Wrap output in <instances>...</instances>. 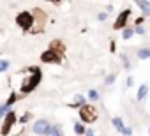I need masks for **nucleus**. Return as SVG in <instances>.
Here are the masks:
<instances>
[{
  "mask_svg": "<svg viewBox=\"0 0 150 136\" xmlns=\"http://www.w3.org/2000/svg\"><path fill=\"white\" fill-rule=\"evenodd\" d=\"M25 73H27V76L21 80V85H20V92H21L23 96L34 92V90L37 89V85L41 83V80H42V71L39 69L37 65L27 67Z\"/></svg>",
  "mask_w": 150,
  "mask_h": 136,
  "instance_id": "obj_1",
  "label": "nucleus"
},
{
  "mask_svg": "<svg viewBox=\"0 0 150 136\" xmlns=\"http://www.w3.org/2000/svg\"><path fill=\"white\" fill-rule=\"evenodd\" d=\"M64 51H65L64 44H62L60 41H53V42H51V46H50L48 50H44V51H42L41 60H42L44 64H62Z\"/></svg>",
  "mask_w": 150,
  "mask_h": 136,
  "instance_id": "obj_2",
  "label": "nucleus"
},
{
  "mask_svg": "<svg viewBox=\"0 0 150 136\" xmlns=\"http://www.w3.org/2000/svg\"><path fill=\"white\" fill-rule=\"evenodd\" d=\"M97 117H99V111H97L96 106L85 104V106L80 108V120H81V124H94L97 120Z\"/></svg>",
  "mask_w": 150,
  "mask_h": 136,
  "instance_id": "obj_3",
  "label": "nucleus"
},
{
  "mask_svg": "<svg viewBox=\"0 0 150 136\" xmlns=\"http://www.w3.org/2000/svg\"><path fill=\"white\" fill-rule=\"evenodd\" d=\"M14 21H16V25H18L21 30H25V32H32V27H34V16H32V13H28V11H21L20 14H16Z\"/></svg>",
  "mask_w": 150,
  "mask_h": 136,
  "instance_id": "obj_4",
  "label": "nucleus"
},
{
  "mask_svg": "<svg viewBox=\"0 0 150 136\" xmlns=\"http://www.w3.org/2000/svg\"><path fill=\"white\" fill-rule=\"evenodd\" d=\"M16 120H18L16 113H14L13 110H9V111L6 113L4 120H2V129H0V134H2V136H9V132H11V129L14 127Z\"/></svg>",
  "mask_w": 150,
  "mask_h": 136,
  "instance_id": "obj_5",
  "label": "nucleus"
},
{
  "mask_svg": "<svg viewBox=\"0 0 150 136\" xmlns=\"http://www.w3.org/2000/svg\"><path fill=\"white\" fill-rule=\"evenodd\" d=\"M34 16V27H32V34H39L44 30V23H46V13L41 9H34L32 11Z\"/></svg>",
  "mask_w": 150,
  "mask_h": 136,
  "instance_id": "obj_6",
  "label": "nucleus"
},
{
  "mask_svg": "<svg viewBox=\"0 0 150 136\" xmlns=\"http://www.w3.org/2000/svg\"><path fill=\"white\" fill-rule=\"evenodd\" d=\"M129 16H131V9H124V11L117 16V20L113 21V28H115V30H124V28L127 27Z\"/></svg>",
  "mask_w": 150,
  "mask_h": 136,
  "instance_id": "obj_7",
  "label": "nucleus"
},
{
  "mask_svg": "<svg viewBox=\"0 0 150 136\" xmlns=\"http://www.w3.org/2000/svg\"><path fill=\"white\" fill-rule=\"evenodd\" d=\"M34 132L39 134V136H46V134H50V132H51V125H50V122L44 120V118H39V120L34 124Z\"/></svg>",
  "mask_w": 150,
  "mask_h": 136,
  "instance_id": "obj_8",
  "label": "nucleus"
},
{
  "mask_svg": "<svg viewBox=\"0 0 150 136\" xmlns=\"http://www.w3.org/2000/svg\"><path fill=\"white\" fill-rule=\"evenodd\" d=\"M85 104H87V97L81 96V94H76V96H74V101L69 103L71 108H81V106H85Z\"/></svg>",
  "mask_w": 150,
  "mask_h": 136,
  "instance_id": "obj_9",
  "label": "nucleus"
},
{
  "mask_svg": "<svg viewBox=\"0 0 150 136\" xmlns=\"http://www.w3.org/2000/svg\"><path fill=\"white\" fill-rule=\"evenodd\" d=\"M136 6L139 7V11L143 13V16H150V2H148V0H138Z\"/></svg>",
  "mask_w": 150,
  "mask_h": 136,
  "instance_id": "obj_10",
  "label": "nucleus"
},
{
  "mask_svg": "<svg viewBox=\"0 0 150 136\" xmlns=\"http://www.w3.org/2000/svg\"><path fill=\"white\" fill-rule=\"evenodd\" d=\"M111 124L115 125V129H117V131H118L120 134H124V131H125V124H124V120H122L120 117H113Z\"/></svg>",
  "mask_w": 150,
  "mask_h": 136,
  "instance_id": "obj_11",
  "label": "nucleus"
},
{
  "mask_svg": "<svg viewBox=\"0 0 150 136\" xmlns=\"http://www.w3.org/2000/svg\"><path fill=\"white\" fill-rule=\"evenodd\" d=\"M146 94H148V85H146V83H143V85L138 89V94H136L138 101H143V99L146 97Z\"/></svg>",
  "mask_w": 150,
  "mask_h": 136,
  "instance_id": "obj_12",
  "label": "nucleus"
},
{
  "mask_svg": "<svg viewBox=\"0 0 150 136\" xmlns=\"http://www.w3.org/2000/svg\"><path fill=\"white\" fill-rule=\"evenodd\" d=\"M136 55L139 60H146V58H150V48H141V50H138Z\"/></svg>",
  "mask_w": 150,
  "mask_h": 136,
  "instance_id": "obj_13",
  "label": "nucleus"
},
{
  "mask_svg": "<svg viewBox=\"0 0 150 136\" xmlns=\"http://www.w3.org/2000/svg\"><path fill=\"white\" fill-rule=\"evenodd\" d=\"M132 35H134V28H131V27H125V28L122 30V39H125V41H127V39H131Z\"/></svg>",
  "mask_w": 150,
  "mask_h": 136,
  "instance_id": "obj_14",
  "label": "nucleus"
},
{
  "mask_svg": "<svg viewBox=\"0 0 150 136\" xmlns=\"http://www.w3.org/2000/svg\"><path fill=\"white\" fill-rule=\"evenodd\" d=\"M85 125L81 124V122H76V124H74V132H76L78 136H81V134H85Z\"/></svg>",
  "mask_w": 150,
  "mask_h": 136,
  "instance_id": "obj_15",
  "label": "nucleus"
},
{
  "mask_svg": "<svg viewBox=\"0 0 150 136\" xmlns=\"http://www.w3.org/2000/svg\"><path fill=\"white\" fill-rule=\"evenodd\" d=\"M16 101H18V94H16V92H13V94L9 96V99H7V103H6V106H7V108H11V106H13V104H14Z\"/></svg>",
  "mask_w": 150,
  "mask_h": 136,
  "instance_id": "obj_16",
  "label": "nucleus"
},
{
  "mask_svg": "<svg viewBox=\"0 0 150 136\" xmlns=\"http://www.w3.org/2000/svg\"><path fill=\"white\" fill-rule=\"evenodd\" d=\"M88 99H90V101H99V92H97L96 89H90V90H88Z\"/></svg>",
  "mask_w": 150,
  "mask_h": 136,
  "instance_id": "obj_17",
  "label": "nucleus"
},
{
  "mask_svg": "<svg viewBox=\"0 0 150 136\" xmlns=\"http://www.w3.org/2000/svg\"><path fill=\"white\" fill-rule=\"evenodd\" d=\"M50 134L51 136H64V132H62V129L58 125H51V132Z\"/></svg>",
  "mask_w": 150,
  "mask_h": 136,
  "instance_id": "obj_18",
  "label": "nucleus"
},
{
  "mask_svg": "<svg viewBox=\"0 0 150 136\" xmlns=\"http://www.w3.org/2000/svg\"><path fill=\"white\" fill-rule=\"evenodd\" d=\"M7 69H9V60L2 58V60H0V73H6Z\"/></svg>",
  "mask_w": 150,
  "mask_h": 136,
  "instance_id": "obj_19",
  "label": "nucleus"
},
{
  "mask_svg": "<svg viewBox=\"0 0 150 136\" xmlns=\"http://www.w3.org/2000/svg\"><path fill=\"white\" fill-rule=\"evenodd\" d=\"M115 80H117V74L113 73V74H108V76L104 78V83H106V85H113V83H115Z\"/></svg>",
  "mask_w": 150,
  "mask_h": 136,
  "instance_id": "obj_20",
  "label": "nucleus"
},
{
  "mask_svg": "<svg viewBox=\"0 0 150 136\" xmlns=\"http://www.w3.org/2000/svg\"><path fill=\"white\" fill-rule=\"evenodd\" d=\"M120 60H122V64H124V69H131V60H129L125 55H120Z\"/></svg>",
  "mask_w": 150,
  "mask_h": 136,
  "instance_id": "obj_21",
  "label": "nucleus"
},
{
  "mask_svg": "<svg viewBox=\"0 0 150 136\" xmlns=\"http://www.w3.org/2000/svg\"><path fill=\"white\" fill-rule=\"evenodd\" d=\"M7 111H9V108L6 106V103H4V104H0V118H2V120H4V117H6Z\"/></svg>",
  "mask_w": 150,
  "mask_h": 136,
  "instance_id": "obj_22",
  "label": "nucleus"
},
{
  "mask_svg": "<svg viewBox=\"0 0 150 136\" xmlns=\"http://www.w3.org/2000/svg\"><path fill=\"white\" fill-rule=\"evenodd\" d=\"M134 34H139V35H143V34H145V28H143L141 25H136V27H134Z\"/></svg>",
  "mask_w": 150,
  "mask_h": 136,
  "instance_id": "obj_23",
  "label": "nucleus"
},
{
  "mask_svg": "<svg viewBox=\"0 0 150 136\" xmlns=\"http://www.w3.org/2000/svg\"><path fill=\"white\" fill-rule=\"evenodd\" d=\"M28 118H30V113H25V115L20 118V122H21V124H25V122H28Z\"/></svg>",
  "mask_w": 150,
  "mask_h": 136,
  "instance_id": "obj_24",
  "label": "nucleus"
},
{
  "mask_svg": "<svg viewBox=\"0 0 150 136\" xmlns=\"http://www.w3.org/2000/svg\"><path fill=\"white\" fill-rule=\"evenodd\" d=\"M97 18H99V21H104V20L108 18V13H101V14H99Z\"/></svg>",
  "mask_w": 150,
  "mask_h": 136,
  "instance_id": "obj_25",
  "label": "nucleus"
},
{
  "mask_svg": "<svg viewBox=\"0 0 150 136\" xmlns=\"http://www.w3.org/2000/svg\"><path fill=\"white\" fill-rule=\"evenodd\" d=\"M132 134V129L131 127H125V131H124V136H131Z\"/></svg>",
  "mask_w": 150,
  "mask_h": 136,
  "instance_id": "obj_26",
  "label": "nucleus"
},
{
  "mask_svg": "<svg viewBox=\"0 0 150 136\" xmlns=\"http://www.w3.org/2000/svg\"><path fill=\"white\" fill-rule=\"evenodd\" d=\"M94 129H85V136H94Z\"/></svg>",
  "mask_w": 150,
  "mask_h": 136,
  "instance_id": "obj_27",
  "label": "nucleus"
},
{
  "mask_svg": "<svg viewBox=\"0 0 150 136\" xmlns=\"http://www.w3.org/2000/svg\"><path fill=\"white\" fill-rule=\"evenodd\" d=\"M125 83H127V87H132V78H131V76H129V78H127V81H125Z\"/></svg>",
  "mask_w": 150,
  "mask_h": 136,
  "instance_id": "obj_28",
  "label": "nucleus"
},
{
  "mask_svg": "<svg viewBox=\"0 0 150 136\" xmlns=\"http://www.w3.org/2000/svg\"><path fill=\"white\" fill-rule=\"evenodd\" d=\"M148 136H150V124H148Z\"/></svg>",
  "mask_w": 150,
  "mask_h": 136,
  "instance_id": "obj_29",
  "label": "nucleus"
}]
</instances>
